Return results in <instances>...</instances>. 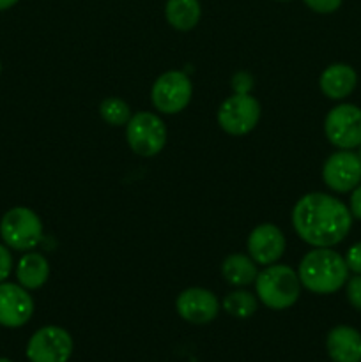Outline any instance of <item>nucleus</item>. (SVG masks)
I'll use <instances>...</instances> for the list:
<instances>
[{
  "label": "nucleus",
  "mask_w": 361,
  "mask_h": 362,
  "mask_svg": "<svg viewBox=\"0 0 361 362\" xmlns=\"http://www.w3.org/2000/svg\"><path fill=\"white\" fill-rule=\"evenodd\" d=\"M292 225L303 243L314 247H333L349 235L353 214L331 194L308 193L294 205Z\"/></svg>",
  "instance_id": "f257e3e1"
},
{
  "label": "nucleus",
  "mask_w": 361,
  "mask_h": 362,
  "mask_svg": "<svg viewBox=\"0 0 361 362\" xmlns=\"http://www.w3.org/2000/svg\"><path fill=\"white\" fill-rule=\"evenodd\" d=\"M301 286L317 296H329L342 288L349 279L345 258L331 247H315L308 251L297 269Z\"/></svg>",
  "instance_id": "f03ea898"
},
{
  "label": "nucleus",
  "mask_w": 361,
  "mask_h": 362,
  "mask_svg": "<svg viewBox=\"0 0 361 362\" xmlns=\"http://www.w3.org/2000/svg\"><path fill=\"white\" fill-rule=\"evenodd\" d=\"M255 290L265 308L275 311L287 310L299 299L301 281L297 272L289 265H268L258 272L255 279Z\"/></svg>",
  "instance_id": "7ed1b4c3"
},
{
  "label": "nucleus",
  "mask_w": 361,
  "mask_h": 362,
  "mask_svg": "<svg viewBox=\"0 0 361 362\" xmlns=\"http://www.w3.org/2000/svg\"><path fill=\"white\" fill-rule=\"evenodd\" d=\"M0 237L11 250L30 251L41 243L42 223L28 207H14L0 221Z\"/></svg>",
  "instance_id": "20e7f679"
},
{
  "label": "nucleus",
  "mask_w": 361,
  "mask_h": 362,
  "mask_svg": "<svg viewBox=\"0 0 361 362\" xmlns=\"http://www.w3.org/2000/svg\"><path fill=\"white\" fill-rule=\"evenodd\" d=\"M126 140L134 154L142 158H152L159 154L166 144L165 122L156 113H134L126 124Z\"/></svg>",
  "instance_id": "39448f33"
},
{
  "label": "nucleus",
  "mask_w": 361,
  "mask_h": 362,
  "mask_svg": "<svg viewBox=\"0 0 361 362\" xmlns=\"http://www.w3.org/2000/svg\"><path fill=\"white\" fill-rule=\"evenodd\" d=\"M324 133L329 144L342 151H353L361 145V108L342 103L329 110L324 120Z\"/></svg>",
  "instance_id": "423d86ee"
},
{
  "label": "nucleus",
  "mask_w": 361,
  "mask_h": 362,
  "mask_svg": "<svg viewBox=\"0 0 361 362\" xmlns=\"http://www.w3.org/2000/svg\"><path fill=\"white\" fill-rule=\"evenodd\" d=\"M191 94L193 85L183 71H166L152 85L151 101L158 112L176 115L190 105Z\"/></svg>",
  "instance_id": "0eeeda50"
},
{
  "label": "nucleus",
  "mask_w": 361,
  "mask_h": 362,
  "mask_svg": "<svg viewBox=\"0 0 361 362\" xmlns=\"http://www.w3.org/2000/svg\"><path fill=\"white\" fill-rule=\"evenodd\" d=\"M260 120V103L250 94H234L219 105L218 124L225 133L243 136Z\"/></svg>",
  "instance_id": "6e6552de"
},
{
  "label": "nucleus",
  "mask_w": 361,
  "mask_h": 362,
  "mask_svg": "<svg viewBox=\"0 0 361 362\" xmlns=\"http://www.w3.org/2000/svg\"><path fill=\"white\" fill-rule=\"evenodd\" d=\"M73 354V338L57 325H46L28 339L27 357L30 362H67Z\"/></svg>",
  "instance_id": "1a4fd4ad"
},
{
  "label": "nucleus",
  "mask_w": 361,
  "mask_h": 362,
  "mask_svg": "<svg viewBox=\"0 0 361 362\" xmlns=\"http://www.w3.org/2000/svg\"><path fill=\"white\" fill-rule=\"evenodd\" d=\"M324 184L335 193H350L361 184V163L356 152H333L322 166Z\"/></svg>",
  "instance_id": "9d476101"
},
{
  "label": "nucleus",
  "mask_w": 361,
  "mask_h": 362,
  "mask_svg": "<svg viewBox=\"0 0 361 362\" xmlns=\"http://www.w3.org/2000/svg\"><path fill=\"white\" fill-rule=\"evenodd\" d=\"M34 315V300L27 288L16 283H0V325L18 329Z\"/></svg>",
  "instance_id": "9b49d317"
},
{
  "label": "nucleus",
  "mask_w": 361,
  "mask_h": 362,
  "mask_svg": "<svg viewBox=\"0 0 361 362\" xmlns=\"http://www.w3.org/2000/svg\"><path fill=\"white\" fill-rule=\"evenodd\" d=\"M176 310L183 320L195 325H205L219 313V300L211 290L188 288L179 293Z\"/></svg>",
  "instance_id": "f8f14e48"
},
{
  "label": "nucleus",
  "mask_w": 361,
  "mask_h": 362,
  "mask_svg": "<svg viewBox=\"0 0 361 362\" xmlns=\"http://www.w3.org/2000/svg\"><path fill=\"white\" fill-rule=\"evenodd\" d=\"M285 237L282 230L273 223H262L251 230L248 237V253L255 264L273 265L285 253Z\"/></svg>",
  "instance_id": "ddd939ff"
},
{
  "label": "nucleus",
  "mask_w": 361,
  "mask_h": 362,
  "mask_svg": "<svg viewBox=\"0 0 361 362\" xmlns=\"http://www.w3.org/2000/svg\"><path fill=\"white\" fill-rule=\"evenodd\" d=\"M326 350L333 362H361V332L349 325H336L328 332Z\"/></svg>",
  "instance_id": "4468645a"
},
{
  "label": "nucleus",
  "mask_w": 361,
  "mask_h": 362,
  "mask_svg": "<svg viewBox=\"0 0 361 362\" xmlns=\"http://www.w3.org/2000/svg\"><path fill=\"white\" fill-rule=\"evenodd\" d=\"M357 85V74L349 64H331L326 67L319 80L322 94L329 99H345Z\"/></svg>",
  "instance_id": "2eb2a0df"
},
{
  "label": "nucleus",
  "mask_w": 361,
  "mask_h": 362,
  "mask_svg": "<svg viewBox=\"0 0 361 362\" xmlns=\"http://www.w3.org/2000/svg\"><path fill=\"white\" fill-rule=\"evenodd\" d=\"M16 278L23 288L38 290L48 281L50 264L41 253H27L20 258L16 267Z\"/></svg>",
  "instance_id": "dca6fc26"
},
{
  "label": "nucleus",
  "mask_w": 361,
  "mask_h": 362,
  "mask_svg": "<svg viewBox=\"0 0 361 362\" xmlns=\"http://www.w3.org/2000/svg\"><path fill=\"white\" fill-rule=\"evenodd\" d=\"M166 21L176 30L188 32L200 21L202 9L198 0H168L165 6Z\"/></svg>",
  "instance_id": "f3484780"
},
{
  "label": "nucleus",
  "mask_w": 361,
  "mask_h": 362,
  "mask_svg": "<svg viewBox=\"0 0 361 362\" xmlns=\"http://www.w3.org/2000/svg\"><path fill=\"white\" fill-rule=\"evenodd\" d=\"M222 274L230 285L234 286H248L257 279V265L246 255L234 253L223 260Z\"/></svg>",
  "instance_id": "a211bd4d"
},
{
  "label": "nucleus",
  "mask_w": 361,
  "mask_h": 362,
  "mask_svg": "<svg viewBox=\"0 0 361 362\" xmlns=\"http://www.w3.org/2000/svg\"><path fill=\"white\" fill-rule=\"evenodd\" d=\"M257 308V299L246 290H234L223 299V310L234 318H250Z\"/></svg>",
  "instance_id": "6ab92c4d"
},
{
  "label": "nucleus",
  "mask_w": 361,
  "mask_h": 362,
  "mask_svg": "<svg viewBox=\"0 0 361 362\" xmlns=\"http://www.w3.org/2000/svg\"><path fill=\"white\" fill-rule=\"evenodd\" d=\"M99 115L110 126H126L131 119V110L126 101L120 98H106L105 101L99 105Z\"/></svg>",
  "instance_id": "aec40b11"
},
{
  "label": "nucleus",
  "mask_w": 361,
  "mask_h": 362,
  "mask_svg": "<svg viewBox=\"0 0 361 362\" xmlns=\"http://www.w3.org/2000/svg\"><path fill=\"white\" fill-rule=\"evenodd\" d=\"M347 300L350 303V306L354 310L361 311V274H356L354 278L347 279Z\"/></svg>",
  "instance_id": "412c9836"
},
{
  "label": "nucleus",
  "mask_w": 361,
  "mask_h": 362,
  "mask_svg": "<svg viewBox=\"0 0 361 362\" xmlns=\"http://www.w3.org/2000/svg\"><path fill=\"white\" fill-rule=\"evenodd\" d=\"M303 2L319 14H331L342 6V0H303Z\"/></svg>",
  "instance_id": "4be33fe9"
},
{
  "label": "nucleus",
  "mask_w": 361,
  "mask_h": 362,
  "mask_svg": "<svg viewBox=\"0 0 361 362\" xmlns=\"http://www.w3.org/2000/svg\"><path fill=\"white\" fill-rule=\"evenodd\" d=\"M345 264L349 271H353L354 274H361V243H356L347 250Z\"/></svg>",
  "instance_id": "5701e85b"
},
{
  "label": "nucleus",
  "mask_w": 361,
  "mask_h": 362,
  "mask_svg": "<svg viewBox=\"0 0 361 362\" xmlns=\"http://www.w3.org/2000/svg\"><path fill=\"white\" fill-rule=\"evenodd\" d=\"M11 271H13V255L9 247L0 244V283L9 278Z\"/></svg>",
  "instance_id": "b1692460"
},
{
  "label": "nucleus",
  "mask_w": 361,
  "mask_h": 362,
  "mask_svg": "<svg viewBox=\"0 0 361 362\" xmlns=\"http://www.w3.org/2000/svg\"><path fill=\"white\" fill-rule=\"evenodd\" d=\"M349 211H350V214H353V218L361 219V184L350 191Z\"/></svg>",
  "instance_id": "393cba45"
},
{
  "label": "nucleus",
  "mask_w": 361,
  "mask_h": 362,
  "mask_svg": "<svg viewBox=\"0 0 361 362\" xmlns=\"http://www.w3.org/2000/svg\"><path fill=\"white\" fill-rule=\"evenodd\" d=\"M14 4H18V0H0V11L11 9Z\"/></svg>",
  "instance_id": "a878e982"
},
{
  "label": "nucleus",
  "mask_w": 361,
  "mask_h": 362,
  "mask_svg": "<svg viewBox=\"0 0 361 362\" xmlns=\"http://www.w3.org/2000/svg\"><path fill=\"white\" fill-rule=\"evenodd\" d=\"M0 362H13L11 359H6V357H0Z\"/></svg>",
  "instance_id": "bb28decb"
},
{
  "label": "nucleus",
  "mask_w": 361,
  "mask_h": 362,
  "mask_svg": "<svg viewBox=\"0 0 361 362\" xmlns=\"http://www.w3.org/2000/svg\"><path fill=\"white\" fill-rule=\"evenodd\" d=\"M356 154H357V158H360V163H361V145H360V151H357Z\"/></svg>",
  "instance_id": "cd10ccee"
},
{
  "label": "nucleus",
  "mask_w": 361,
  "mask_h": 362,
  "mask_svg": "<svg viewBox=\"0 0 361 362\" xmlns=\"http://www.w3.org/2000/svg\"><path fill=\"white\" fill-rule=\"evenodd\" d=\"M278 2H289V0H278Z\"/></svg>",
  "instance_id": "c85d7f7f"
},
{
  "label": "nucleus",
  "mask_w": 361,
  "mask_h": 362,
  "mask_svg": "<svg viewBox=\"0 0 361 362\" xmlns=\"http://www.w3.org/2000/svg\"><path fill=\"white\" fill-rule=\"evenodd\" d=\"M0 71H2V64H0Z\"/></svg>",
  "instance_id": "c756f323"
}]
</instances>
